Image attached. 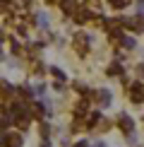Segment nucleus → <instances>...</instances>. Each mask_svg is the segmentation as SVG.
Instances as JSON below:
<instances>
[{"instance_id": "obj_1", "label": "nucleus", "mask_w": 144, "mask_h": 147, "mask_svg": "<svg viewBox=\"0 0 144 147\" xmlns=\"http://www.w3.org/2000/svg\"><path fill=\"white\" fill-rule=\"evenodd\" d=\"M72 46H75V51L79 53V56H87L89 53V36L84 32H77L75 36H72Z\"/></svg>"}, {"instance_id": "obj_2", "label": "nucleus", "mask_w": 144, "mask_h": 147, "mask_svg": "<svg viewBox=\"0 0 144 147\" xmlns=\"http://www.w3.org/2000/svg\"><path fill=\"white\" fill-rule=\"evenodd\" d=\"M120 24L127 27V29H132V32H144V17H142V15L130 17V20H120Z\"/></svg>"}, {"instance_id": "obj_3", "label": "nucleus", "mask_w": 144, "mask_h": 147, "mask_svg": "<svg viewBox=\"0 0 144 147\" xmlns=\"http://www.w3.org/2000/svg\"><path fill=\"white\" fill-rule=\"evenodd\" d=\"M130 99L135 101V104H142V101H144V82L130 84Z\"/></svg>"}, {"instance_id": "obj_4", "label": "nucleus", "mask_w": 144, "mask_h": 147, "mask_svg": "<svg viewBox=\"0 0 144 147\" xmlns=\"http://www.w3.org/2000/svg\"><path fill=\"white\" fill-rule=\"evenodd\" d=\"M0 145L3 147H22V135H17V133H5V135L0 138Z\"/></svg>"}, {"instance_id": "obj_5", "label": "nucleus", "mask_w": 144, "mask_h": 147, "mask_svg": "<svg viewBox=\"0 0 144 147\" xmlns=\"http://www.w3.org/2000/svg\"><path fill=\"white\" fill-rule=\"evenodd\" d=\"M118 128L123 133H132V130H135V123H132L130 116H120V118H118Z\"/></svg>"}, {"instance_id": "obj_6", "label": "nucleus", "mask_w": 144, "mask_h": 147, "mask_svg": "<svg viewBox=\"0 0 144 147\" xmlns=\"http://www.w3.org/2000/svg\"><path fill=\"white\" fill-rule=\"evenodd\" d=\"M94 99H96V104H101V106H108V104H111V92L108 89H99L94 94Z\"/></svg>"}, {"instance_id": "obj_7", "label": "nucleus", "mask_w": 144, "mask_h": 147, "mask_svg": "<svg viewBox=\"0 0 144 147\" xmlns=\"http://www.w3.org/2000/svg\"><path fill=\"white\" fill-rule=\"evenodd\" d=\"M75 20H77V24H84L87 20H91V12H89L87 7H79V5H77V10H75Z\"/></svg>"}, {"instance_id": "obj_8", "label": "nucleus", "mask_w": 144, "mask_h": 147, "mask_svg": "<svg viewBox=\"0 0 144 147\" xmlns=\"http://www.w3.org/2000/svg\"><path fill=\"white\" fill-rule=\"evenodd\" d=\"M60 7H63V12H65V15H75L77 3H75V0H60Z\"/></svg>"}, {"instance_id": "obj_9", "label": "nucleus", "mask_w": 144, "mask_h": 147, "mask_svg": "<svg viewBox=\"0 0 144 147\" xmlns=\"http://www.w3.org/2000/svg\"><path fill=\"white\" fill-rule=\"evenodd\" d=\"M111 3V7H115V10H123V7H127V5L132 3V0H108Z\"/></svg>"}, {"instance_id": "obj_10", "label": "nucleus", "mask_w": 144, "mask_h": 147, "mask_svg": "<svg viewBox=\"0 0 144 147\" xmlns=\"http://www.w3.org/2000/svg\"><path fill=\"white\" fill-rule=\"evenodd\" d=\"M31 113L36 116V118H43V113H46L43 104H34V106H31Z\"/></svg>"}, {"instance_id": "obj_11", "label": "nucleus", "mask_w": 144, "mask_h": 147, "mask_svg": "<svg viewBox=\"0 0 144 147\" xmlns=\"http://www.w3.org/2000/svg\"><path fill=\"white\" fill-rule=\"evenodd\" d=\"M17 121V128H19V130H27L29 128V116H19V118H15Z\"/></svg>"}, {"instance_id": "obj_12", "label": "nucleus", "mask_w": 144, "mask_h": 147, "mask_svg": "<svg viewBox=\"0 0 144 147\" xmlns=\"http://www.w3.org/2000/svg\"><path fill=\"white\" fill-rule=\"evenodd\" d=\"M118 46H123V48H127V51H132V48H135V39H125V36H123V39L118 41Z\"/></svg>"}, {"instance_id": "obj_13", "label": "nucleus", "mask_w": 144, "mask_h": 147, "mask_svg": "<svg viewBox=\"0 0 144 147\" xmlns=\"http://www.w3.org/2000/svg\"><path fill=\"white\" fill-rule=\"evenodd\" d=\"M106 72H108V75H123V65H120V63H113Z\"/></svg>"}, {"instance_id": "obj_14", "label": "nucleus", "mask_w": 144, "mask_h": 147, "mask_svg": "<svg viewBox=\"0 0 144 147\" xmlns=\"http://www.w3.org/2000/svg\"><path fill=\"white\" fill-rule=\"evenodd\" d=\"M0 94H5V96H10V94H12V87L5 82V80H0Z\"/></svg>"}, {"instance_id": "obj_15", "label": "nucleus", "mask_w": 144, "mask_h": 147, "mask_svg": "<svg viewBox=\"0 0 144 147\" xmlns=\"http://www.w3.org/2000/svg\"><path fill=\"white\" fill-rule=\"evenodd\" d=\"M87 109H89V101H82V104H77L75 113H77V116H82V113H87Z\"/></svg>"}, {"instance_id": "obj_16", "label": "nucleus", "mask_w": 144, "mask_h": 147, "mask_svg": "<svg viewBox=\"0 0 144 147\" xmlns=\"http://www.w3.org/2000/svg\"><path fill=\"white\" fill-rule=\"evenodd\" d=\"M51 75L55 77L58 82H63V80H65V75H63V70H58V68H51Z\"/></svg>"}, {"instance_id": "obj_17", "label": "nucleus", "mask_w": 144, "mask_h": 147, "mask_svg": "<svg viewBox=\"0 0 144 147\" xmlns=\"http://www.w3.org/2000/svg\"><path fill=\"white\" fill-rule=\"evenodd\" d=\"M36 22H39V27H46V22H48V17L43 15V12H39V15H36Z\"/></svg>"}, {"instance_id": "obj_18", "label": "nucleus", "mask_w": 144, "mask_h": 147, "mask_svg": "<svg viewBox=\"0 0 144 147\" xmlns=\"http://www.w3.org/2000/svg\"><path fill=\"white\" fill-rule=\"evenodd\" d=\"M12 7H10V3L7 0H0V12H10Z\"/></svg>"}, {"instance_id": "obj_19", "label": "nucleus", "mask_w": 144, "mask_h": 147, "mask_svg": "<svg viewBox=\"0 0 144 147\" xmlns=\"http://www.w3.org/2000/svg\"><path fill=\"white\" fill-rule=\"evenodd\" d=\"M77 147H87V142H79V145H77Z\"/></svg>"}, {"instance_id": "obj_20", "label": "nucleus", "mask_w": 144, "mask_h": 147, "mask_svg": "<svg viewBox=\"0 0 144 147\" xmlns=\"http://www.w3.org/2000/svg\"><path fill=\"white\" fill-rule=\"evenodd\" d=\"M96 147H106V145H103V142H99V145H96Z\"/></svg>"}, {"instance_id": "obj_21", "label": "nucleus", "mask_w": 144, "mask_h": 147, "mask_svg": "<svg viewBox=\"0 0 144 147\" xmlns=\"http://www.w3.org/2000/svg\"><path fill=\"white\" fill-rule=\"evenodd\" d=\"M46 3H55V0H46Z\"/></svg>"}, {"instance_id": "obj_22", "label": "nucleus", "mask_w": 144, "mask_h": 147, "mask_svg": "<svg viewBox=\"0 0 144 147\" xmlns=\"http://www.w3.org/2000/svg\"><path fill=\"white\" fill-rule=\"evenodd\" d=\"M0 56H3V51H0Z\"/></svg>"}]
</instances>
